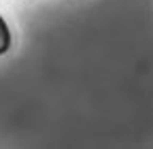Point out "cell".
Instances as JSON below:
<instances>
[{
  "label": "cell",
  "instance_id": "cell-1",
  "mask_svg": "<svg viewBox=\"0 0 153 149\" xmlns=\"http://www.w3.org/2000/svg\"><path fill=\"white\" fill-rule=\"evenodd\" d=\"M9 49H11V30L7 22L2 19V15H0V55L7 53Z\"/></svg>",
  "mask_w": 153,
  "mask_h": 149
}]
</instances>
